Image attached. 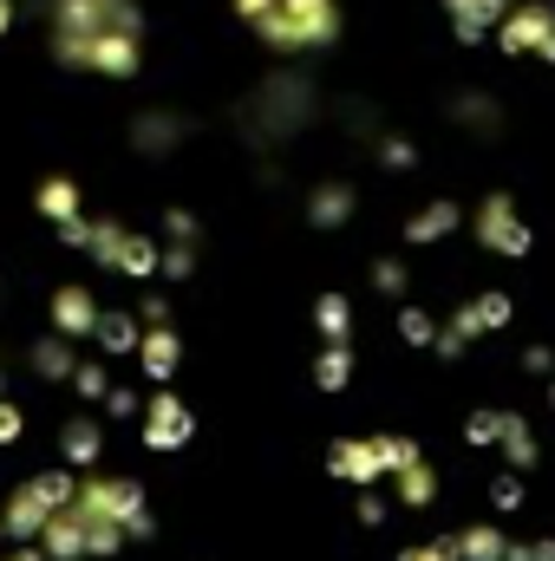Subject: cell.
<instances>
[{"instance_id": "obj_9", "label": "cell", "mask_w": 555, "mask_h": 561, "mask_svg": "<svg viewBox=\"0 0 555 561\" xmlns=\"http://www.w3.org/2000/svg\"><path fill=\"white\" fill-rule=\"evenodd\" d=\"M320 327L340 333V327H347V300H320Z\"/></svg>"}, {"instance_id": "obj_1", "label": "cell", "mask_w": 555, "mask_h": 561, "mask_svg": "<svg viewBox=\"0 0 555 561\" xmlns=\"http://www.w3.org/2000/svg\"><path fill=\"white\" fill-rule=\"evenodd\" d=\"M444 549L457 561H510V536L497 523H471L464 536H444Z\"/></svg>"}, {"instance_id": "obj_2", "label": "cell", "mask_w": 555, "mask_h": 561, "mask_svg": "<svg viewBox=\"0 0 555 561\" xmlns=\"http://www.w3.org/2000/svg\"><path fill=\"white\" fill-rule=\"evenodd\" d=\"M477 229H484V242H490V249H503V255H523V249H530V229H523V222H510V209H503V203H490Z\"/></svg>"}, {"instance_id": "obj_5", "label": "cell", "mask_w": 555, "mask_h": 561, "mask_svg": "<svg viewBox=\"0 0 555 561\" xmlns=\"http://www.w3.org/2000/svg\"><path fill=\"white\" fill-rule=\"evenodd\" d=\"M314 379H320V386H327V392H340V386H347V353H327V359H320V373H314Z\"/></svg>"}, {"instance_id": "obj_7", "label": "cell", "mask_w": 555, "mask_h": 561, "mask_svg": "<svg viewBox=\"0 0 555 561\" xmlns=\"http://www.w3.org/2000/svg\"><path fill=\"white\" fill-rule=\"evenodd\" d=\"M490 496H497V510H517V503H523V477H497Z\"/></svg>"}, {"instance_id": "obj_4", "label": "cell", "mask_w": 555, "mask_h": 561, "mask_svg": "<svg viewBox=\"0 0 555 561\" xmlns=\"http://www.w3.org/2000/svg\"><path fill=\"white\" fill-rule=\"evenodd\" d=\"M144 437H150V444H157V450H177V444H183V437H190V412H183V405H170V399H163V405H157V412H150V431H144Z\"/></svg>"}, {"instance_id": "obj_6", "label": "cell", "mask_w": 555, "mask_h": 561, "mask_svg": "<svg viewBox=\"0 0 555 561\" xmlns=\"http://www.w3.org/2000/svg\"><path fill=\"white\" fill-rule=\"evenodd\" d=\"M451 222H457V209H431V216H424V222H418L412 236H418V242H431V236H444V229H451Z\"/></svg>"}, {"instance_id": "obj_3", "label": "cell", "mask_w": 555, "mask_h": 561, "mask_svg": "<svg viewBox=\"0 0 555 561\" xmlns=\"http://www.w3.org/2000/svg\"><path fill=\"white\" fill-rule=\"evenodd\" d=\"M393 477H399V503H412V510H424V503L438 496V477H431V463H424V457H406Z\"/></svg>"}, {"instance_id": "obj_8", "label": "cell", "mask_w": 555, "mask_h": 561, "mask_svg": "<svg viewBox=\"0 0 555 561\" xmlns=\"http://www.w3.org/2000/svg\"><path fill=\"white\" fill-rule=\"evenodd\" d=\"M399 561H457V556H451L444 542H418V549H406Z\"/></svg>"}, {"instance_id": "obj_10", "label": "cell", "mask_w": 555, "mask_h": 561, "mask_svg": "<svg viewBox=\"0 0 555 561\" xmlns=\"http://www.w3.org/2000/svg\"><path fill=\"white\" fill-rule=\"evenodd\" d=\"M177 359V340L170 333H157V346H150V366H157V379H163V366Z\"/></svg>"}, {"instance_id": "obj_11", "label": "cell", "mask_w": 555, "mask_h": 561, "mask_svg": "<svg viewBox=\"0 0 555 561\" xmlns=\"http://www.w3.org/2000/svg\"><path fill=\"white\" fill-rule=\"evenodd\" d=\"M399 333H406V340H431V320H424V313H406Z\"/></svg>"}, {"instance_id": "obj_12", "label": "cell", "mask_w": 555, "mask_h": 561, "mask_svg": "<svg viewBox=\"0 0 555 561\" xmlns=\"http://www.w3.org/2000/svg\"><path fill=\"white\" fill-rule=\"evenodd\" d=\"M0 26H7V13H0Z\"/></svg>"}]
</instances>
